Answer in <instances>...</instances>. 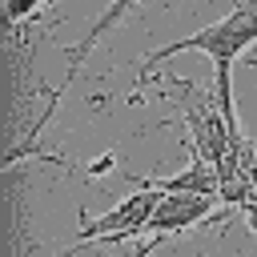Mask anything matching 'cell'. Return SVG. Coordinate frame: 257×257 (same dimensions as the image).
Instances as JSON below:
<instances>
[{"label": "cell", "instance_id": "cell-7", "mask_svg": "<svg viewBox=\"0 0 257 257\" xmlns=\"http://www.w3.org/2000/svg\"><path fill=\"white\" fill-rule=\"evenodd\" d=\"M157 241H161V237H153V241H145V245H141V249H137V253H133V257H149V253H153V249H157Z\"/></svg>", "mask_w": 257, "mask_h": 257}, {"label": "cell", "instance_id": "cell-1", "mask_svg": "<svg viewBox=\"0 0 257 257\" xmlns=\"http://www.w3.org/2000/svg\"><path fill=\"white\" fill-rule=\"evenodd\" d=\"M249 44H257V0H241V4H237L229 16H221L217 24L197 28V32H189V36H181V40H173V44L149 52L141 68H145V76H153V68H157L161 60L177 56V52H189V48L205 52V56L213 60V96H217L221 112L229 116V124H237V112H233V80H229V72H233V60H237Z\"/></svg>", "mask_w": 257, "mask_h": 257}, {"label": "cell", "instance_id": "cell-2", "mask_svg": "<svg viewBox=\"0 0 257 257\" xmlns=\"http://www.w3.org/2000/svg\"><path fill=\"white\" fill-rule=\"evenodd\" d=\"M157 201H161V189H141V193H128L124 201H116V205H112L108 213H100V217H88V213H80L76 241H72V245H68L60 257L76 253V249H80V245H88V241L120 245V241L145 237V225H149V217H153Z\"/></svg>", "mask_w": 257, "mask_h": 257}, {"label": "cell", "instance_id": "cell-3", "mask_svg": "<svg viewBox=\"0 0 257 257\" xmlns=\"http://www.w3.org/2000/svg\"><path fill=\"white\" fill-rule=\"evenodd\" d=\"M137 4H141V0H112V4H108V8H104V12L84 28V36H80V40L72 44V52H68V72H64V80L48 92V104H44V112H40V116H36V124H32V137L52 120V112H56L60 96H64V92H68V84L80 76V68H84V60H88V52H92V48H96V44H100V40H104V36H108V32H112V28H116V24L137 8Z\"/></svg>", "mask_w": 257, "mask_h": 257}, {"label": "cell", "instance_id": "cell-6", "mask_svg": "<svg viewBox=\"0 0 257 257\" xmlns=\"http://www.w3.org/2000/svg\"><path fill=\"white\" fill-rule=\"evenodd\" d=\"M245 221H249V233L257 237V197H253V201L245 205Z\"/></svg>", "mask_w": 257, "mask_h": 257}, {"label": "cell", "instance_id": "cell-4", "mask_svg": "<svg viewBox=\"0 0 257 257\" xmlns=\"http://www.w3.org/2000/svg\"><path fill=\"white\" fill-rule=\"evenodd\" d=\"M213 201H217V197H205V193H161V201H157L145 233L165 241V237H173V233L209 225V221H217Z\"/></svg>", "mask_w": 257, "mask_h": 257}, {"label": "cell", "instance_id": "cell-5", "mask_svg": "<svg viewBox=\"0 0 257 257\" xmlns=\"http://www.w3.org/2000/svg\"><path fill=\"white\" fill-rule=\"evenodd\" d=\"M40 4H44V0H4V16H8V24H20V20L36 16Z\"/></svg>", "mask_w": 257, "mask_h": 257}]
</instances>
